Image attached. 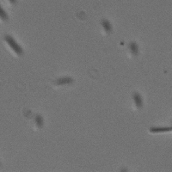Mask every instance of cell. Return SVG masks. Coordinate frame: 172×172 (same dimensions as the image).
<instances>
[{
	"label": "cell",
	"instance_id": "obj_2",
	"mask_svg": "<svg viewBox=\"0 0 172 172\" xmlns=\"http://www.w3.org/2000/svg\"><path fill=\"white\" fill-rule=\"evenodd\" d=\"M150 133L152 134H158V133H167V132H171L172 131L171 127H151L150 128Z\"/></svg>",
	"mask_w": 172,
	"mask_h": 172
},
{
	"label": "cell",
	"instance_id": "obj_8",
	"mask_svg": "<svg viewBox=\"0 0 172 172\" xmlns=\"http://www.w3.org/2000/svg\"><path fill=\"white\" fill-rule=\"evenodd\" d=\"M0 20H2L3 22H5L8 20V16L5 13V11L3 10V9L0 6Z\"/></svg>",
	"mask_w": 172,
	"mask_h": 172
},
{
	"label": "cell",
	"instance_id": "obj_5",
	"mask_svg": "<svg viewBox=\"0 0 172 172\" xmlns=\"http://www.w3.org/2000/svg\"><path fill=\"white\" fill-rule=\"evenodd\" d=\"M102 26H103V28L104 29L106 33H110L112 31V26H111L110 22L108 20L103 19L102 21Z\"/></svg>",
	"mask_w": 172,
	"mask_h": 172
},
{
	"label": "cell",
	"instance_id": "obj_6",
	"mask_svg": "<svg viewBox=\"0 0 172 172\" xmlns=\"http://www.w3.org/2000/svg\"><path fill=\"white\" fill-rule=\"evenodd\" d=\"M129 48H130V50H131L132 53L134 55H138V45L135 42H131L129 44Z\"/></svg>",
	"mask_w": 172,
	"mask_h": 172
},
{
	"label": "cell",
	"instance_id": "obj_7",
	"mask_svg": "<svg viewBox=\"0 0 172 172\" xmlns=\"http://www.w3.org/2000/svg\"><path fill=\"white\" fill-rule=\"evenodd\" d=\"M35 123H36L37 127H38L39 128H41V127L44 125V120H43V118H42L41 115H37V116L35 117Z\"/></svg>",
	"mask_w": 172,
	"mask_h": 172
},
{
	"label": "cell",
	"instance_id": "obj_1",
	"mask_svg": "<svg viewBox=\"0 0 172 172\" xmlns=\"http://www.w3.org/2000/svg\"><path fill=\"white\" fill-rule=\"evenodd\" d=\"M4 41L9 45V47L11 48V50L14 52L17 55L20 56L23 53L22 48L17 44V42L10 35H5L4 36Z\"/></svg>",
	"mask_w": 172,
	"mask_h": 172
},
{
	"label": "cell",
	"instance_id": "obj_9",
	"mask_svg": "<svg viewBox=\"0 0 172 172\" xmlns=\"http://www.w3.org/2000/svg\"><path fill=\"white\" fill-rule=\"evenodd\" d=\"M9 2L11 3V4H15L17 3V0H9Z\"/></svg>",
	"mask_w": 172,
	"mask_h": 172
},
{
	"label": "cell",
	"instance_id": "obj_4",
	"mask_svg": "<svg viewBox=\"0 0 172 172\" xmlns=\"http://www.w3.org/2000/svg\"><path fill=\"white\" fill-rule=\"evenodd\" d=\"M133 97H134V103H135V105H136L137 108H138V109L141 108L142 106H143V100H142L141 96H140L138 93L135 92V93L134 94Z\"/></svg>",
	"mask_w": 172,
	"mask_h": 172
},
{
	"label": "cell",
	"instance_id": "obj_3",
	"mask_svg": "<svg viewBox=\"0 0 172 172\" xmlns=\"http://www.w3.org/2000/svg\"><path fill=\"white\" fill-rule=\"evenodd\" d=\"M73 83V79L72 78H70V77H65V78H58L56 81H55V84L57 85H71Z\"/></svg>",
	"mask_w": 172,
	"mask_h": 172
},
{
	"label": "cell",
	"instance_id": "obj_10",
	"mask_svg": "<svg viewBox=\"0 0 172 172\" xmlns=\"http://www.w3.org/2000/svg\"><path fill=\"white\" fill-rule=\"evenodd\" d=\"M0 165H1V164H0Z\"/></svg>",
	"mask_w": 172,
	"mask_h": 172
}]
</instances>
